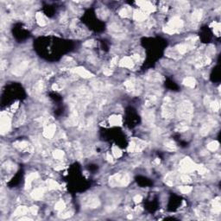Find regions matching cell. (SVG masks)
Listing matches in <instances>:
<instances>
[{
  "label": "cell",
  "mask_w": 221,
  "mask_h": 221,
  "mask_svg": "<svg viewBox=\"0 0 221 221\" xmlns=\"http://www.w3.org/2000/svg\"><path fill=\"white\" fill-rule=\"evenodd\" d=\"M130 182V178L127 174H116L110 178L109 183L112 187H126Z\"/></svg>",
  "instance_id": "obj_1"
},
{
  "label": "cell",
  "mask_w": 221,
  "mask_h": 221,
  "mask_svg": "<svg viewBox=\"0 0 221 221\" xmlns=\"http://www.w3.org/2000/svg\"><path fill=\"white\" fill-rule=\"evenodd\" d=\"M193 111H194V107L192 104L188 101H184L179 106L178 115L181 119H185V120L190 119L193 115Z\"/></svg>",
  "instance_id": "obj_2"
},
{
  "label": "cell",
  "mask_w": 221,
  "mask_h": 221,
  "mask_svg": "<svg viewBox=\"0 0 221 221\" xmlns=\"http://www.w3.org/2000/svg\"><path fill=\"white\" fill-rule=\"evenodd\" d=\"M182 27H183V21L180 17H174L168 23L167 26L164 27L163 30L167 34L173 35V34L178 32V30L181 29Z\"/></svg>",
  "instance_id": "obj_3"
},
{
  "label": "cell",
  "mask_w": 221,
  "mask_h": 221,
  "mask_svg": "<svg viewBox=\"0 0 221 221\" xmlns=\"http://www.w3.org/2000/svg\"><path fill=\"white\" fill-rule=\"evenodd\" d=\"M197 164H195L189 157L184 158L180 163V170L184 174L191 173L196 170Z\"/></svg>",
  "instance_id": "obj_4"
},
{
  "label": "cell",
  "mask_w": 221,
  "mask_h": 221,
  "mask_svg": "<svg viewBox=\"0 0 221 221\" xmlns=\"http://www.w3.org/2000/svg\"><path fill=\"white\" fill-rule=\"evenodd\" d=\"M10 124H11V119H10V114L7 113V112H2L1 113V118H0L1 133L2 134L7 133L10 129Z\"/></svg>",
  "instance_id": "obj_5"
},
{
  "label": "cell",
  "mask_w": 221,
  "mask_h": 221,
  "mask_svg": "<svg viewBox=\"0 0 221 221\" xmlns=\"http://www.w3.org/2000/svg\"><path fill=\"white\" fill-rule=\"evenodd\" d=\"M145 143L140 139H133L130 143V145L128 147V151L130 153H135V152H140L145 147Z\"/></svg>",
  "instance_id": "obj_6"
},
{
  "label": "cell",
  "mask_w": 221,
  "mask_h": 221,
  "mask_svg": "<svg viewBox=\"0 0 221 221\" xmlns=\"http://www.w3.org/2000/svg\"><path fill=\"white\" fill-rule=\"evenodd\" d=\"M137 3L141 7V10L145 11L146 13H151V12H154L155 10V5L151 3V2H148V1H138L137 2Z\"/></svg>",
  "instance_id": "obj_7"
},
{
  "label": "cell",
  "mask_w": 221,
  "mask_h": 221,
  "mask_svg": "<svg viewBox=\"0 0 221 221\" xmlns=\"http://www.w3.org/2000/svg\"><path fill=\"white\" fill-rule=\"evenodd\" d=\"M14 147L17 148L18 150H22V151H28V152H32L33 151V146L26 142V141H18L13 144Z\"/></svg>",
  "instance_id": "obj_8"
},
{
  "label": "cell",
  "mask_w": 221,
  "mask_h": 221,
  "mask_svg": "<svg viewBox=\"0 0 221 221\" xmlns=\"http://www.w3.org/2000/svg\"><path fill=\"white\" fill-rule=\"evenodd\" d=\"M133 18L137 22H144L148 18V13L142 10H136L133 12Z\"/></svg>",
  "instance_id": "obj_9"
},
{
  "label": "cell",
  "mask_w": 221,
  "mask_h": 221,
  "mask_svg": "<svg viewBox=\"0 0 221 221\" xmlns=\"http://www.w3.org/2000/svg\"><path fill=\"white\" fill-rule=\"evenodd\" d=\"M72 71L74 72V74H78V75H79V76H81L85 79H88V78H91V77L93 76V74H92L91 72L87 71L86 68H81V67H77L74 69H72Z\"/></svg>",
  "instance_id": "obj_10"
},
{
  "label": "cell",
  "mask_w": 221,
  "mask_h": 221,
  "mask_svg": "<svg viewBox=\"0 0 221 221\" xmlns=\"http://www.w3.org/2000/svg\"><path fill=\"white\" fill-rule=\"evenodd\" d=\"M55 130H56V127L54 124H49L45 127V129L43 130V136L48 139L53 138V137L55 134Z\"/></svg>",
  "instance_id": "obj_11"
},
{
  "label": "cell",
  "mask_w": 221,
  "mask_h": 221,
  "mask_svg": "<svg viewBox=\"0 0 221 221\" xmlns=\"http://www.w3.org/2000/svg\"><path fill=\"white\" fill-rule=\"evenodd\" d=\"M28 65H29V62H28V61H23V62L19 63V64L17 65V67L13 69L12 73L14 74H16L17 76H20V75L23 74V73L27 69Z\"/></svg>",
  "instance_id": "obj_12"
},
{
  "label": "cell",
  "mask_w": 221,
  "mask_h": 221,
  "mask_svg": "<svg viewBox=\"0 0 221 221\" xmlns=\"http://www.w3.org/2000/svg\"><path fill=\"white\" fill-rule=\"evenodd\" d=\"M134 63H135V62H134L133 59L131 58V56H130V57H129V56H125V57H123V59L120 61L119 65H120V67H122V68H133Z\"/></svg>",
  "instance_id": "obj_13"
},
{
  "label": "cell",
  "mask_w": 221,
  "mask_h": 221,
  "mask_svg": "<svg viewBox=\"0 0 221 221\" xmlns=\"http://www.w3.org/2000/svg\"><path fill=\"white\" fill-rule=\"evenodd\" d=\"M110 30L112 32L113 36H116L117 37H120V36H123L124 35V32H123V29L119 27L118 24H112L110 26Z\"/></svg>",
  "instance_id": "obj_14"
},
{
  "label": "cell",
  "mask_w": 221,
  "mask_h": 221,
  "mask_svg": "<svg viewBox=\"0 0 221 221\" xmlns=\"http://www.w3.org/2000/svg\"><path fill=\"white\" fill-rule=\"evenodd\" d=\"M213 121H209V122H207V123H204V124L201 126L200 130H199L200 135H201V136H206V135L210 132L211 129L213 128Z\"/></svg>",
  "instance_id": "obj_15"
},
{
  "label": "cell",
  "mask_w": 221,
  "mask_h": 221,
  "mask_svg": "<svg viewBox=\"0 0 221 221\" xmlns=\"http://www.w3.org/2000/svg\"><path fill=\"white\" fill-rule=\"evenodd\" d=\"M38 177H39V175H38L37 173H31V174H29L27 176L26 181H25V188H26V189H29V188L31 187L32 182H33L36 179H37Z\"/></svg>",
  "instance_id": "obj_16"
},
{
  "label": "cell",
  "mask_w": 221,
  "mask_h": 221,
  "mask_svg": "<svg viewBox=\"0 0 221 221\" xmlns=\"http://www.w3.org/2000/svg\"><path fill=\"white\" fill-rule=\"evenodd\" d=\"M109 122H110V124H112V126H121L123 123L122 117L119 115H113L110 117Z\"/></svg>",
  "instance_id": "obj_17"
},
{
  "label": "cell",
  "mask_w": 221,
  "mask_h": 221,
  "mask_svg": "<svg viewBox=\"0 0 221 221\" xmlns=\"http://www.w3.org/2000/svg\"><path fill=\"white\" fill-rule=\"evenodd\" d=\"M202 15H203L202 10H200V9H197V10H195L193 12L192 17H191L192 22H193L194 24H198V23L201 20Z\"/></svg>",
  "instance_id": "obj_18"
},
{
  "label": "cell",
  "mask_w": 221,
  "mask_h": 221,
  "mask_svg": "<svg viewBox=\"0 0 221 221\" xmlns=\"http://www.w3.org/2000/svg\"><path fill=\"white\" fill-rule=\"evenodd\" d=\"M144 123H146L147 125H151L154 123V120H155V116H154V113L152 112H146L144 113Z\"/></svg>",
  "instance_id": "obj_19"
},
{
  "label": "cell",
  "mask_w": 221,
  "mask_h": 221,
  "mask_svg": "<svg viewBox=\"0 0 221 221\" xmlns=\"http://www.w3.org/2000/svg\"><path fill=\"white\" fill-rule=\"evenodd\" d=\"M43 194H44V189L42 188H36L32 192L31 196L35 199H42V197L43 196Z\"/></svg>",
  "instance_id": "obj_20"
},
{
  "label": "cell",
  "mask_w": 221,
  "mask_h": 221,
  "mask_svg": "<svg viewBox=\"0 0 221 221\" xmlns=\"http://www.w3.org/2000/svg\"><path fill=\"white\" fill-rule=\"evenodd\" d=\"M196 80L194 77H187L183 79V85L188 87H195Z\"/></svg>",
  "instance_id": "obj_21"
},
{
  "label": "cell",
  "mask_w": 221,
  "mask_h": 221,
  "mask_svg": "<svg viewBox=\"0 0 221 221\" xmlns=\"http://www.w3.org/2000/svg\"><path fill=\"white\" fill-rule=\"evenodd\" d=\"M36 23L40 25L41 27L45 26L46 24H47L45 17L43 16V14H42V13H40V12H37V13L36 14Z\"/></svg>",
  "instance_id": "obj_22"
},
{
  "label": "cell",
  "mask_w": 221,
  "mask_h": 221,
  "mask_svg": "<svg viewBox=\"0 0 221 221\" xmlns=\"http://www.w3.org/2000/svg\"><path fill=\"white\" fill-rule=\"evenodd\" d=\"M99 205H100V202L96 198H91L89 200H87V203H86V206L91 208H97Z\"/></svg>",
  "instance_id": "obj_23"
},
{
  "label": "cell",
  "mask_w": 221,
  "mask_h": 221,
  "mask_svg": "<svg viewBox=\"0 0 221 221\" xmlns=\"http://www.w3.org/2000/svg\"><path fill=\"white\" fill-rule=\"evenodd\" d=\"M124 86L127 89V91L129 92H133L135 90V86H136V83L134 80L132 79H128L124 82Z\"/></svg>",
  "instance_id": "obj_24"
},
{
  "label": "cell",
  "mask_w": 221,
  "mask_h": 221,
  "mask_svg": "<svg viewBox=\"0 0 221 221\" xmlns=\"http://www.w3.org/2000/svg\"><path fill=\"white\" fill-rule=\"evenodd\" d=\"M47 185H48L49 189H50V190H55V189L60 188V185L54 180H48L47 181Z\"/></svg>",
  "instance_id": "obj_25"
},
{
  "label": "cell",
  "mask_w": 221,
  "mask_h": 221,
  "mask_svg": "<svg viewBox=\"0 0 221 221\" xmlns=\"http://www.w3.org/2000/svg\"><path fill=\"white\" fill-rule=\"evenodd\" d=\"M213 209L214 213H220V199L219 198H217L216 199H214L213 201Z\"/></svg>",
  "instance_id": "obj_26"
},
{
  "label": "cell",
  "mask_w": 221,
  "mask_h": 221,
  "mask_svg": "<svg viewBox=\"0 0 221 221\" xmlns=\"http://www.w3.org/2000/svg\"><path fill=\"white\" fill-rule=\"evenodd\" d=\"M28 212H29V209L26 206H19L17 208V210L15 212V215H17V216L24 215V214L28 213Z\"/></svg>",
  "instance_id": "obj_27"
},
{
  "label": "cell",
  "mask_w": 221,
  "mask_h": 221,
  "mask_svg": "<svg viewBox=\"0 0 221 221\" xmlns=\"http://www.w3.org/2000/svg\"><path fill=\"white\" fill-rule=\"evenodd\" d=\"M209 105H210V108H211L213 112H218V111L220 109V101H217V100H215V101H211V102L209 103Z\"/></svg>",
  "instance_id": "obj_28"
},
{
  "label": "cell",
  "mask_w": 221,
  "mask_h": 221,
  "mask_svg": "<svg viewBox=\"0 0 221 221\" xmlns=\"http://www.w3.org/2000/svg\"><path fill=\"white\" fill-rule=\"evenodd\" d=\"M112 155L116 158H119L122 156V151L119 148L118 146H113L112 148Z\"/></svg>",
  "instance_id": "obj_29"
},
{
  "label": "cell",
  "mask_w": 221,
  "mask_h": 221,
  "mask_svg": "<svg viewBox=\"0 0 221 221\" xmlns=\"http://www.w3.org/2000/svg\"><path fill=\"white\" fill-rule=\"evenodd\" d=\"M219 146H220V144L217 141H213L207 144V148L210 151H215L219 148Z\"/></svg>",
  "instance_id": "obj_30"
},
{
  "label": "cell",
  "mask_w": 221,
  "mask_h": 221,
  "mask_svg": "<svg viewBox=\"0 0 221 221\" xmlns=\"http://www.w3.org/2000/svg\"><path fill=\"white\" fill-rule=\"evenodd\" d=\"M53 155H54V157L55 159H57V160H61V159L63 158V156H64V152H63L62 150H61V149H57V150L54 151Z\"/></svg>",
  "instance_id": "obj_31"
},
{
  "label": "cell",
  "mask_w": 221,
  "mask_h": 221,
  "mask_svg": "<svg viewBox=\"0 0 221 221\" xmlns=\"http://www.w3.org/2000/svg\"><path fill=\"white\" fill-rule=\"evenodd\" d=\"M65 207H66V204H65V202H64L63 200L58 201V202L55 204V206H54V208H55L57 211H62V210L65 209Z\"/></svg>",
  "instance_id": "obj_32"
},
{
  "label": "cell",
  "mask_w": 221,
  "mask_h": 221,
  "mask_svg": "<svg viewBox=\"0 0 221 221\" xmlns=\"http://www.w3.org/2000/svg\"><path fill=\"white\" fill-rule=\"evenodd\" d=\"M119 16L122 17H128L130 16V9L127 7H124L119 10Z\"/></svg>",
  "instance_id": "obj_33"
},
{
  "label": "cell",
  "mask_w": 221,
  "mask_h": 221,
  "mask_svg": "<svg viewBox=\"0 0 221 221\" xmlns=\"http://www.w3.org/2000/svg\"><path fill=\"white\" fill-rule=\"evenodd\" d=\"M165 148L168 149V150H170V151H173V150H175L176 149V145L173 142V141H169L165 144Z\"/></svg>",
  "instance_id": "obj_34"
},
{
  "label": "cell",
  "mask_w": 221,
  "mask_h": 221,
  "mask_svg": "<svg viewBox=\"0 0 221 221\" xmlns=\"http://www.w3.org/2000/svg\"><path fill=\"white\" fill-rule=\"evenodd\" d=\"M213 30H214V33L217 36H220V24L219 23H213Z\"/></svg>",
  "instance_id": "obj_35"
},
{
  "label": "cell",
  "mask_w": 221,
  "mask_h": 221,
  "mask_svg": "<svg viewBox=\"0 0 221 221\" xmlns=\"http://www.w3.org/2000/svg\"><path fill=\"white\" fill-rule=\"evenodd\" d=\"M180 191L184 195H188L192 191V188L190 186H182L180 188Z\"/></svg>",
  "instance_id": "obj_36"
},
{
  "label": "cell",
  "mask_w": 221,
  "mask_h": 221,
  "mask_svg": "<svg viewBox=\"0 0 221 221\" xmlns=\"http://www.w3.org/2000/svg\"><path fill=\"white\" fill-rule=\"evenodd\" d=\"M196 170L200 174H206V173L207 172V169L204 166H202V165H197Z\"/></svg>",
  "instance_id": "obj_37"
},
{
  "label": "cell",
  "mask_w": 221,
  "mask_h": 221,
  "mask_svg": "<svg viewBox=\"0 0 221 221\" xmlns=\"http://www.w3.org/2000/svg\"><path fill=\"white\" fill-rule=\"evenodd\" d=\"M188 129V125H185V124H179V125L176 127V130L181 131V132L185 131V130H187Z\"/></svg>",
  "instance_id": "obj_38"
},
{
  "label": "cell",
  "mask_w": 221,
  "mask_h": 221,
  "mask_svg": "<svg viewBox=\"0 0 221 221\" xmlns=\"http://www.w3.org/2000/svg\"><path fill=\"white\" fill-rule=\"evenodd\" d=\"M181 180H182V181L185 182V183H188V182L191 181V178H190L189 175H188L187 174H183V175L181 176Z\"/></svg>",
  "instance_id": "obj_39"
},
{
  "label": "cell",
  "mask_w": 221,
  "mask_h": 221,
  "mask_svg": "<svg viewBox=\"0 0 221 221\" xmlns=\"http://www.w3.org/2000/svg\"><path fill=\"white\" fill-rule=\"evenodd\" d=\"M29 212H30L32 214H34V215L37 214V212H38L37 206H31V207L29 208Z\"/></svg>",
  "instance_id": "obj_40"
},
{
  "label": "cell",
  "mask_w": 221,
  "mask_h": 221,
  "mask_svg": "<svg viewBox=\"0 0 221 221\" xmlns=\"http://www.w3.org/2000/svg\"><path fill=\"white\" fill-rule=\"evenodd\" d=\"M142 199H143V197L141 196V195H136V196L133 198V200L136 202V203H140L141 201H142Z\"/></svg>",
  "instance_id": "obj_41"
},
{
  "label": "cell",
  "mask_w": 221,
  "mask_h": 221,
  "mask_svg": "<svg viewBox=\"0 0 221 221\" xmlns=\"http://www.w3.org/2000/svg\"><path fill=\"white\" fill-rule=\"evenodd\" d=\"M103 73H104L105 75H106V76H110L111 74H112V71L110 68H105L104 71H103Z\"/></svg>",
  "instance_id": "obj_42"
},
{
  "label": "cell",
  "mask_w": 221,
  "mask_h": 221,
  "mask_svg": "<svg viewBox=\"0 0 221 221\" xmlns=\"http://www.w3.org/2000/svg\"><path fill=\"white\" fill-rule=\"evenodd\" d=\"M93 44H94V41H93V40L87 41L86 43H84V45H85L86 47H92Z\"/></svg>",
  "instance_id": "obj_43"
},
{
  "label": "cell",
  "mask_w": 221,
  "mask_h": 221,
  "mask_svg": "<svg viewBox=\"0 0 221 221\" xmlns=\"http://www.w3.org/2000/svg\"><path fill=\"white\" fill-rule=\"evenodd\" d=\"M117 62H118V57L116 56V57H114V58L112 60L111 65H112V66H115V65L117 64Z\"/></svg>",
  "instance_id": "obj_44"
},
{
  "label": "cell",
  "mask_w": 221,
  "mask_h": 221,
  "mask_svg": "<svg viewBox=\"0 0 221 221\" xmlns=\"http://www.w3.org/2000/svg\"><path fill=\"white\" fill-rule=\"evenodd\" d=\"M106 158H107V160L109 161V162H112L113 161V157H112V155L110 154V153H107V155H106Z\"/></svg>",
  "instance_id": "obj_45"
},
{
  "label": "cell",
  "mask_w": 221,
  "mask_h": 221,
  "mask_svg": "<svg viewBox=\"0 0 221 221\" xmlns=\"http://www.w3.org/2000/svg\"><path fill=\"white\" fill-rule=\"evenodd\" d=\"M20 220H30V219H29V218H21Z\"/></svg>",
  "instance_id": "obj_46"
},
{
  "label": "cell",
  "mask_w": 221,
  "mask_h": 221,
  "mask_svg": "<svg viewBox=\"0 0 221 221\" xmlns=\"http://www.w3.org/2000/svg\"><path fill=\"white\" fill-rule=\"evenodd\" d=\"M155 162H156V163H159V162H160V160H159V159H156V160H155Z\"/></svg>",
  "instance_id": "obj_47"
}]
</instances>
